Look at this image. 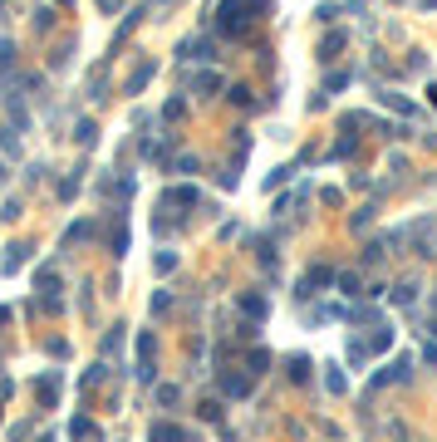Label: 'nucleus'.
I'll return each instance as SVG.
<instances>
[{
  "label": "nucleus",
  "instance_id": "obj_1",
  "mask_svg": "<svg viewBox=\"0 0 437 442\" xmlns=\"http://www.w3.org/2000/svg\"><path fill=\"white\" fill-rule=\"evenodd\" d=\"M216 25H222V35H231V39H246V35H251V15L236 6V0H226V6H222V20H216Z\"/></svg>",
  "mask_w": 437,
  "mask_h": 442
},
{
  "label": "nucleus",
  "instance_id": "obj_2",
  "mask_svg": "<svg viewBox=\"0 0 437 442\" xmlns=\"http://www.w3.org/2000/svg\"><path fill=\"white\" fill-rule=\"evenodd\" d=\"M152 69H157V64H152V60H148V64H138V74H133V79H128V94H138V89H143V84H148V79H152Z\"/></svg>",
  "mask_w": 437,
  "mask_h": 442
},
{
  "label": "nucleus",
  "instance_id": "obj_3",
  "mask_svg": "<svg viewBox=\"0 0 437 442\" xmlns=\"http://www.w3.org/2000/svg\"><path fill=\"white\" fill-rule=\"evenodd\" d=\"M216 84H222V74H211V69H206V74H197V79H192V89H197V94H211V89H216Z\"/></svg>",
  "mask_w": 437,
  "mask_h": 442
},
{
  "label": "nucleus",
  "instance_id": "obj_4",
  "mask_svg": "<svg viewBox=\"0 0 437 442\" xmlns=\"http://www.w3.org/2000/svg\"><path fill=\"white\" fill-rule=\"evenodd\" d=\"M187 60H211V44H206V39H197V44H187Z\"/></svg>",
  "mask_w": 437,
  "mask_h": 442
},
{
  "label": "nucleus",
  "instance_id": "obj_5",
  "mask_svg": "<svg viewBox=\"0 0 437 442\" xmlns=\"http://www.w3.org/2000/svg\"><path fill=\"white\" fill-rule=\"evenodd\" d=\"M344 44V35H330V39H324V54H319V60H335V49Z\"/></svg>",
  "mask_w": 437,
  "mask_h": 442
},
{
  "label": "nucleus",
  "instance_id": "obj_6",
  "mask_svg": "<svg viewBox=\"0 0 437 442\" xmlns=\"http://www.w3.org/2000/svg\"><path fill=\"white\" fill-rule=\"evenodd\" d=\"M241 310H246V315H265V305H260L256 295H241Z\"/></svg>",
  "mask_w": 437,
  "mask_h": 442
},
{
  "label": "nucleus",
  "instance_id": "obj_7",
  "mask_svg": "<svg viewBox=\"0 0 437 442\" xmlns=\"http://www.w3.org/2000/svg\"><path fill=\"white\" fill-rule=\"evenodd\" d=\"M152 437H157V442H182V432H177V427H157Z\"/></svg>",
  "mask_w": 437,
  "mask_h": 442
},
{
  "label": "nucleus",
  "instance_id": "obj_8",
  "mask_svg": "<svg viewBox=\"0 0 437 442\" xmlns=\"http://www.w3.org/2000/svg\"><path fill=\"white\" fill-rule=\"evenodd\" d=\"M231 98H236L241 108H251V89H246V84H236V89H231Z\"/></svg>",
  "mask_w": 437,
  "mask_h": 442
},
{
  "label": "nucleus",
  "instance_id": "obj_9",
  "mask_svg": "<svg viewBox=\"0 0 437 442\" xmlns=\"http://www.w3.org/2000/svg\"><path fill=\"white\" fill-rule=\"evenodd\" d=\"M422 6H437V0H422Z\"/></svg>",
  "mask_w": 437,
  "mask_h": 442
}]
</instances>
